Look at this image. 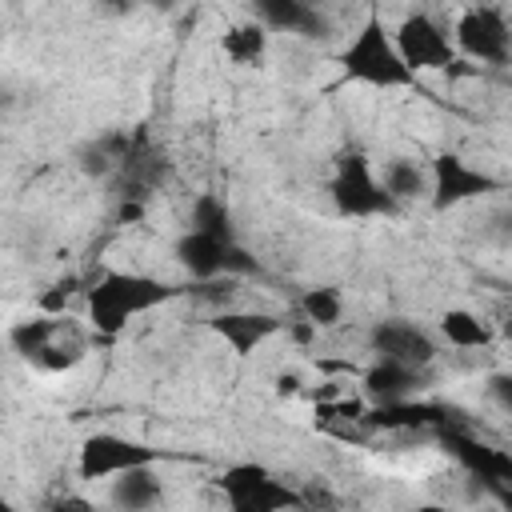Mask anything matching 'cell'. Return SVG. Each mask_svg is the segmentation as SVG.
<instances>
[{
    "label": "cell",
    "mask_w": 512,
    "mask_h": 512,
    "mask_svg": "<svg viewBox=\"0 0 512 512\" xmlns=\"http://www.w3.org/2000/svg\"><path fill=\"white\" fill-rule=\"evenodd\" d=\"M184 296V288L164 284L156 276L144 272H120V268H104L92 288H88V320L100 336H116L124 332V324L140 312H152L168 300Z\"/></svg>",
    "instance_id": "obj_1"
},
{
    "label": "cell",
    "mask_w": 512,
    "mask_h": 512,
    "mask_svg": "<svg viewBox=\"0 0 512 512\" xmlns=\"http://www.w3.org/2000/svg\"><path fill=\"white\" fill-rule=\"evenodd\" d=\"M336 64H340L344 80H356V84H368V88H412L416 84V72L400 56L396 36L384 28L380 12L364 16L356 36L340 48Z\"/></svg>",
    "instance_id": "obj_2"
},
{
    "label": "cell",
    "mask_w": 512,
    "mask_h": 512,
    "mask_svg": "<svg viewBox=\"0 0 512 512\" xmlns=\"http://www.w3.org/2000/svg\"><path fill=\"white\" fill-rule=\"evenodd\" d=\"M220 492L228 500V508L236 512H280V508H308V496L296 492L288 480H280L276 472H268L256 460H240L228 464L220 472Z\"/></svg>",
    "instance_id": "obj_3"
},
{
    "label": "cell",
    "mask_w": 512,
    "mask_h": 512,
    "mask_svg": "<svg viewBox=\"0 0 512 512\" xmlns=\"http://www.w3.org/2000/svg\"><path fill=\"white\" fill-rule=\"evenodd\" d=\"M176 264L192 276V280H212V276H256L260 260L240 244V240H220L208 236L200 228H188L176 248H172Z\"/></svg>",
    "instance_id": "obj_4"
},
{
    "label": "cell",
    "mask_w": 512,
    "mask_h": 512,
    "mask_svg": "<svg viewBox=\"0 0 512 512\" xmlns=\"http://www.w3.org/2000/svg\"><path fill=\"white\" fill-rule=\"evenodd\" d=\"M328 196H332L340 216H356V220L396 212L392 196L384 192L380 176L368 168V160L360 152H340L336 156V172L328 180Z\"/></svg>",
    "instance_id": "obj_5"
},
{
    "label": "cell",
    "mask_w": 512,
    "mask_h": 512,
    "mask_svg": "<svg viewBox=\"0 0 512 512\" xmlns=\"http://www.w3.org/2000/svg\"><path fill=\"white\" fill-rule=\"evenodd\" d=\"M452 40H456V52H464L476 64L500 68L512 60V28L496 4L464 8L452 24Z\"/></svg>",
    "instance_id": "obj_6"
},
{
    "label": "cell",
    "mask_w": 512,
    "mask_h": 512,
    "mask_svg": "<svg viewBox=\"0 0 512 512\" xmlns=\"http://www.w3.org/2000/svg\"><path fill=\"white\" fill-rule=\"evenodd\" d=\"M396 48L400 56L408 60V68L420 76V72H448L456 64V40L452 32L424 8L408 12L400 24H396Z\"/></svg>",
    "instance_id": "obj_7"
},
{
    "label": "cell",
    "mask_w": 512,
    "mask_h": 512,
    "mask_svg": "<svg viewBox=\"0 0 512 512\" xmlns=\"http://www.w3.org/2000/svg\"><path fill=\"white\" fill-rule=\"evenodd\" d=\"M156 460H160V448H152L144 440L120 436V432H92L80 444L76 472H80V480H112V476H120L128 468L156 464Z\"/></svg>",
    "instance_id": "obj_8"
},
{
    "label": "cell",
    "mask_w": 512,
    "mask_h": 512,
    "mask_svg": "<svg viewBox=\"0 0 512 512\" xmlns=\"http://www.w3.org/2000/svg\"><path fill=\"white\" fill-rule=\"evenodd\" d=\"M428 168H432V192H428V200H432L436 212L460 208V204H468V200H480V196H492V192L504 188L492 172L476 168V164L464 160L460 152H440Z\"/></svg>",
    "instance_id": "obj_9"
},
{
    "label": "cell",
    "mask_w": 512,
    "mask_h": 512,
    "mask_svg": "<svg viewBox=\"0 0 512 512\" xmlns=\"http://www.w3.org/2000/svg\"><path fill=\"white\" fill-rule=\"evenodd\" d=\"M460 412L436 400H420V396H404V400H384V404H368L360 428L368 432H444L456 428Z\"/></svg>",
    "instance_id": "obj_10"
},
{
    "label": "cell",
    "mask_w": 512,
    "mask_h": 512,
    "mask_svg": "<svg viewBox=\"0 0 512 512\" xmlns=\"http://www.w3.org/2000/svg\"><path fill=\"white\" fill-rule=\"evenodd\" d=\"M116 196L120 200H144L168 180V160H164V148L152 140L148 128H132V144L116 168Z\"/></svg>",
    "instance_id": "obj_11"
},
{
    "label": "cell",
    "mask_w": 512,
    "mask_h": 512,
    "mask_svg": "<svg viewBox=\"0 0 512 512\" xmlns=\"http://www.w3.org/2000/svg\"><path fill=\"white\" fill-rule=\"evenodd\" d=\"M368 348L376 352V356H392V360H404V364H420V368H428L432 360H436V336L424 328V324H416V320H400V316H392V320H376L372 328H368Z\"/></svg>",
    "instance_id": "obj_12"
},
{
    "label": "cell",
    "mask_w": 512,
    "mask_h": 512,
    "mask_svg": "<svg viewBox=\"0 0 512 512\" xmlns=\"http://www.w3.org/2000/svg\"><path fill=\"white\" fill-rule=\"evenodd\" d=\"M360 388L372 404H384V400H404V396H420L428 388V368L420 364H404V360H392V356H376L372 364H364L360 372Z\"/></svg>",
    "instance_id": "obj_13"
},
{
    "label": "cell",
    "mask_w": 512,
    "mask_h": 512,
    "mask_svg": "<svg viewBox=\"0 0 512 512\" xmlns=\"http://www.w3.org/2000/svg\"><path fill=\"white\" fill-rule=\"evenodd\" d=\"M252 20H260L268 32H292L308 40H324L332 32V20L316 0H252Z\"/></svg>",
    "instance_id": "obj_14"
},
{
    "label": "cell",
    "mask_w": 512,
    "mask_h": 512,
    "mask_svg": "<svg viewBox=\"0 0 512 512\" xmlns=\"http://www.w3.org/2000/svg\"><path fill=\"white\" fill-rule=\"evenodd\" d=\"M204 324H208L228 348H236V352H256L264 340H272V336L284 328V320L272 316V312H236V308L208 312Z\"/></svg>",
    "instance_id": "obj_15"
},
{
    "label": "cell",
    "mask_w": 512,
    "mask_h": 512,
    "mask_svg": "<svg viewBox=\"0 0 512 512\" xmlns=\"http://www.w3.org/2000/svg\"><path fill=\"white\" fill-rule=\"evenodd\" d=\"M108 500L116 508H124V512H148V508H156L164 500V484L152 472V464H140V468H128V472L112 476Z\"/></svg>",
    "instance_id": "obj_16"
},
{
    "label": "cell",
    "mask_w": 512,
    "mask_h": 512,
    "mask_svg": "<svg viewBox=\"0 0 512 512\" xmlns=\"http://www.w3.org/2000/svg\"><path fill=\"white\" fill-rule=\"evenodd\" d=\"M380 184H384V192L392 196V204L400 208V204L424 200V196L432 192V168H424V164H416V160H408V156H396V160L384 164Z\"/></svg>",
    "instance_id": "obj_17"
},
{
    "label": "cell",
    "mask_w": 512,
    "mask_h": 512,
    "mask_svg": "<svg viewBox=\"0 0 512 512\" xmlns=\"http://www.w3.org/2000/svg\"><path fill=\"white\" fill-rule=\"evenodd\" d=\"M436 332L452 348H460V352H476V348H488L496 340V332L488 328V320L476 316L472 308H444L440 320H436Z\"/></svg>",
    "instance_id": "obj_18"
},
{
    "label": "cell",
    "mask_w": 512,
    "mask_h": 512,
    "mask_svg": "<svg viewBox=\"0 0 512 512\" xmlns=\"http://www.w3.org/2000/svg\"><path fill=\"white\" fill-rule=\"evenodd\" d=\"M268 28L260 20H240L232 24L224 36H220V52L232 60V64H244V68H260L264 56H268Z\"/></svg>",
    "instance_id": "obj_19"
},
{
    "label": "cell",
    "mask_w": 512,
    "mask_h": 512,
    "mask_svg": "<svg viewBox=\"0 0 512 512\" xmlns=\"http://www.w3.org/2000/svg\"><path fill=\"white\" fill-rule=\"evenodd\" d=\"M84 352H88V336H84L68 316H60V328H56L52 344H48L32 364L44 368V372H68V368H76V364L84 360Z\"/></svg>",
    "instance_id": "obj_20"
},
{
    "label": "cell",
    "mask_w": 512,
    "mask_h": 512,
    "mask_svg": "<svg viewBox=\"0 0 512 512\" xmlns=\"http://www.w3.org/2000/svg\"><path fill=\"white\" fill-rule=\"evenodd\" d=\"M56 328H60V312H40V316L16 320V324H12V332H8V344H12V352H16L20 360H28V364H32V360L52 344Z\"/></svg>",
    "instance_id": "obj_21"
},
{
    "label": "cell",
    "mask_w": 512,
    "mask_h": 512,
    "mask_svg": "<svg viewBox=\"0 0 512 512\" xmlns=\"http://www.w3.org/2000/svg\"><path fill=\"white\" fill-rule=\"evenodd\" d=\"M188 228H200V232L220 236V240H236V216H232L228 200L216 196V192H200V196L192 200Z\"/></svg>",
    "instance_id": "obj_22"
},
{
    "label": "cell",
    "mask_w": 512,
    "mask_h": 512,
    "mask_svg": "<svg viewBox=\"0 0 512 512\" xmlns=\"http://www.w3.org/2000/svg\"><path fill=\"white\" fill-rule=\"evenodd\" d=\"M300 316H308L320 332H324V328H336V324L344 320V296H340V288H332V284L308 288V292L300 296Z\"/></svg>",
    "instance_id": "obj_23"
},
{
    "label": "cell",
    "mask_w": 512,
    "mask_h": 512,
    "mask_svg": "<svg viewBox=\"0 0 512 512\" xmlns=\"http://www.w3.org/2000/svg\"><path fill=\"white\" fill-rule=\"evenodd\" d=\"M184 296L196 300V304H204V308H212V312H220V308H232V300L240 296V288H236V276H212V280L184 284Z\"/></svg>",
    "instance_id": "obj_24"
},
{
    "label": "cell",
    "mask_w": 512,
    "mask_h": 512,
    "mask_svg": "<svg viewBox=\"0 0 512 512\" xmlns=\"http://www.w3.org/2000/svg\"><path fill=\"white\" fill-rule=\"evenodd\" d=\"M76 292H80V276H64V280L52 284V292L40 296V308H44V312H60Z\"/></svg>",
    "instance_id": "obj_25"
},
{
    "label": "cell",
    "mask_w": 512,
    "mask_h": 512,
    "mask_svg": "<svg viewBox=\"0 0 512 512\" xmlns=\"http://www.w3.org/2000/svg\"><path fill=\"white\" fill-rule=\"evenodd\" d=\"M284 332L292 336V344H300V348H308V344L316 340V332H320V328H316V324H312L308 316H300V320H284Z\"/></svg>",
    "instance_id": "obj_26"
},
{
    "label": "cell",
    "mask_w": 512,
    "mask_h": 512,
    "mask_svg": "<svg viewBox=\"0 0 512 512\" xmlns=\"http://www.w3.org/2000/svg\"><path fill=\"white\" fill-rule=\"evenodd\" d=\"M316 368H320L324 376H360V372H364V364H356V360H332V356H320Z\"/></svg>",
    "instance_id": "obj_27"
},
{
    "label": "cell",
    "mask_w": 512,
    "mask_h": 512,
    "mask_svg": "<svg viewBox=\"0 0 512 512\" xmlns=\"http://www.w3.org/2000/svg\"><path fill=\"white\" fill-rule=\"evenodd\" d=\"M488 392H492V400H496L504 412H512V376H508V372L492 376V380H488Z\"/></svg>",
    "instance_id": "obj_28"
},
{
    "label": "cell",
    "mask_w": 512,
    "mask_h": 512,
    "mask_svg": "<svg viewBox=\"0 0 512 512\" xmlns=\"http://www.w3.org/2000/svg\"><path fill=\"white\" fill-rule=\"evenodd\" d=\"M304 392V380L296 372H276V396H300Z\"/></svg>",
    "instance_id": "obj_29"
},
{
    "label": "cell",
    "mask_w": 512,
    "mask_h": 512,
    "mask_svg": "<svg viewBox=\"0 0 512 512\" xmlns=\"http://www.w3.org/2000/svg\"><path fill=\"white\" fill-rule=\"evenodd\" d=\"M144 216V200H120L116 208V224H136Z\"/></svg>",
    "instance_id": "obj_30"
},
{
    "label": "cell",
    "mask_w": 512,
    "mask_h": 512,
    "mask_svg": "<svg viewBox=\"0 0 512 512\" xmlns=\"http://www.w3.org/2000/svg\"><path fill=\"white\" fill-rule=\"evenodd\" d=\"M500 336H504V340H512V316H508V320L500 324Z\"/></svg>",
    "instance_id": "obj_31"
}]
</instances>
